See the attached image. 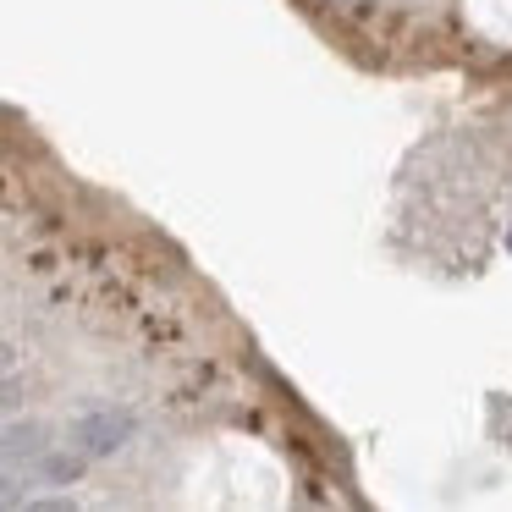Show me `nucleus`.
<instances>
[{"label":"nucleus","mask_w":512,"mask_h":512,"mask_svg":"<svg viewBox=\"0 0 512 512\" xmlns=\"http://www.w3.org/2000/svg\"><path fill=\"white\" fill-rule=\"evenodd\" d=\"M72 441H78L83 457H111V452H122V446L133 441V413H122V408L83 413L78 430H72Z\"/></svg>","instance_id":"obj_1"},{"label":"nucleus","mask_w":512,"mask_h":512,"mask_svg":"<svg viewBox=\"0 0 512 512\" xmlns=\"http://www.w3.org/2000/svg\"><path fill=\"white\" fill-rule=\"evenodd\" d=\"M507 248H512V237H507Z\"/></svg>","instance_id":"obj_2"}]
</instances>
